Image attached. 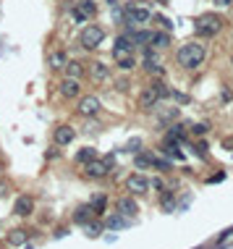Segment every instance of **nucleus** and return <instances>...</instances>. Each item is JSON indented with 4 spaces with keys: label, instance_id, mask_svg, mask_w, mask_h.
I'll return each instance as SVG.
<instances>
[{
    "label": "nucleus",
    "instance_id": "f257e3e1",
    "mask_svg": "<svg viewBox=\"0 0 233 249\" xmlns=\"http://www.w3.org/2000/svg\"><path fill=\"white\" fill-rule=\"evenodd\" d=\"M176 58H178V66H184V68H197V66H202V61H204V45H199V42H186V45H181Z\"/></svg>",
    "mask_w": 233,
    "mask_h": 249
},
{
    "label": "nucleus",
    "instance_id": "f03ea898",
    "mask_svg": "<svg viewBox=\"0 0 233 249\" xmlns=\"http://www.w3.org/2000/svg\"><path fill=\"white\" fill-rule=\"evenodd\" d=\"M168 89L163 81H152V84H147L144 89H141V94H139V108L141 110H152V108H157V103L163 97H168Z\"/></svg>",
    "mask_w": 233,
    "mask_h": 249
},
{
    "label": "nucleus",
    "instance_id": "7ed1b4c3",
    "mask_svg": "<svg viewBox=\"0 0 233 249\" xmlns=\"http://www.w3.org/2000/svg\"><path fill=\"white\" fill-rule=\"evenodd\" d=\"M220 27H223V18L215 14H202L194 21V29H197L199 37H215L220 31Z\"/></svg>",
    "mask_w": 233,
    "mask_h": 249
},
{
    "label": "nucleus",
    "instance_id": "20e7f679",
    "mask_svg": "<svg viewBox=\"0 0 233 249\" xmlns=\"http://www.w3.org/2000/svg\"><path fill=\"white\" fill-rule=\"evenodd\" d=\"M105 40V31H102L100 27H94V24H89L87 29L81 31V47L84 50H94L100 47V42Z\"/></svg>",
    "mask_w": 233,
    "mask_h": 249
},
{
    "label": "nucleus",
    "instance_id": "39448f33",
    "mask_svg": "<svg viewBox=\"0 0 233 249\" xmlns=\"http://www.w3.org/2000/svg\"><path fill=\"white\" fill-rule=\"evenodd\" d=\"M84 165H87L84 171H87V176H89V178H105V176L110 173V165H108L105 160H97V157L87 160Z\"/></svg>",
    "mask_w": 233,
    "mask_h": 249
},
{
    "label": "nucleus",
    "instance_id": "423d86ee",
    "mask_svg": "<svg viewBox=\"0 0 233 249\" xmlns=\"http://www.w3.org/2000/svg\"><path fill=\"white\" fill-rule=\"evenodd\" d=\"M147 21H152V14L147 8H128V14H126V24L128 27H139V24H147Z\"/></svg>",
    "mask_w": 233,
    "mask_h": 249
},
{
    "label": "nucleus",
    "instance_id": "0eeeda50",
    "mask_svg": "<svg viewBox=\"0 0 233 249\" xmlns=\"http://www.w3.org/2000/svg\"><path fill=\"white\" fill-rule=\"evenodd\" d=\"M79 113L81 116H97L100 113V100L94 94H87V97L79 100Z\"/></svg>",
    "mask_w": 233,
    "mask_h": 249
},
{
    "label": "nucleus",
    "instance_id": "6e6552de",
    "mask_svg": "<svg viewBox=\"0 0 233 249\" xmlns=\"http://www.w3.org/2000/svg\"><path fill=\"white\" fill-rule=\"evenodd\" d=\"M74 137H76V131L71 129V126H58L55 134H53V139H55V144H58V147L71 144V142H74Z\"/></svg>",
    "mask_w": 233,
    "mask_h": 249
},
{
    "label": "nucleus",
    "instance_id": "1a4fd4ad",
    "mask_svg": "<svg viewBox=\"0 0 233 249\" xmlns=\"http://www.w3.org/2000/svg\"><path fill=\"white\" fill-rule=\"evenodd\" d=\"M126 187H128V191H131V194H144V191L150 189V184H147V178H144V176L134 173V176H128Z\"/></svg>",
    "mask_w": 233,
    "mask_h": 249
},
{
    "label": "nucleus",
    "instance_id": "9d476101",
    "mask_svg": "<svg viewBox=\"0 0 233 249\" xmlns=\"http://www.w3.org/2000/svg\"><path fill=\"white\" fill-rule=\"evenodd\" d=\"M31 210H34V200L31 197H18L16 200V205H14V213L18 215V218H27V215H31Z\"/></svg>",
    "mask_w": 233,
    "mask_h": 249
},
{
    "label": "nucleus",
    "instance_id": "9b49d317",
    "mask_svg": "<svg viewBox=\"0 0 233 249\" xmlns=\"http://www.w3.org/2000/svg\"><path fill=\"white\" fill-rule=\"evenodd\" d=\"M89 76H92L94 81H105L110 79V66H105V63H100V61H94V63H89Z\"/></svg>",
    "mask_w": 233,
    "mask_h": 249
},
{
    "label": "nucleus",
    "instance_id": "f8f14e48",
    "mask_svg": "<svg viewBox=\"0 0 233 249\" xmlns=\"http://www.w3.org/2000/svg\"><path fill=\"white\" fill-rule=\"evenodd\" d=\"M79 92H81V87H79V79H63L61 81V94L63 97H79Z\"/></svg>",
    "mask_w": 233,
    "mask_h": 249
},
{
    "label": "nucleus",
    "instance_id": "ddd939ff",
    "mask_svg": "<svg viewBox=\"0 0 233 249\" xmlns=\"http://www.w3.org/2000/svg\"><path fill=\"white\" fill-rule=\"evenodd\" d=\"M118 213L124 215V218H131V215L139 213V205L131 200V197H121L118 200Z\"/></svg>",
    "mask_w": 233,
    "mask_h": 249
},
{
    "label": "nucleus",
    "instance_id": "4468645a",
    "mask_svg": "<svg viewBox=\"0 0 233 249\" xmlns=\"http://www.w3.org/2000/svg\"><path fill=\"white\" fill-rule=\"evenodd\" d=\"M163 152H165L168 157H173V160H184V152L178 150V142H176V139H165Z\"/></svg>",
    "mask_w": 233,
    "mask_h": 249
},
{
    "label": "nucleus",
    "instance_id": "2eb2a0df",
    "mask_svg": "<svg viewBox=\"0 0 233 249\" xmlns=\"http://www.w3.org/2000/svg\"><path fill=\"white\" fill-rule=\"evenodd\" d=\"M66 74H68V79H81V74H84V66L79 61H66Z\"/></svg>",
    "mask_w": 233,
    "mask_h": 249
},
{
    "label": "nucleus",
    "instance_id": "dca6fc26",
    "mask_svg": "<svg viewBox=\"0 0 233 249\" xmlns=\"http://www.w3.org/2000/svg\"><path fill=\"white\" fill-rule=\"evenodd\" d=\"M27 239H29V233L24 231V228H14V231L8 233V241L14 247H21V244H27Z\"/></svg>",
    "mask_w": 233,
    "mask_h": 249
},
{
    "label": "nucleus",
    "instance_id": "f3484780",
    "mask_svg": "<svg viewBox=\"0 0 233 249\" xmlns=\"http://www.w3.org/2000/svg\"><path fill=\"white\" fill-rule=\"evenodd\" d=\"M105 226L113 228V231H118V228H126V226H128V220H126L121 213H115V215H110V218L105 220Z\"/></svg>",
    "mask_w": 233,
    "mask_h": 249
},
{
    "label": "nucleus",
    "instance_id": "a211bd4d",
    "mask_svg": "<svg viewBox=\"0 0 233 249\" xmlns=\"http://www.w3.org/2000/svg\"><path fill=\"white\" fill-rule=\"evenodd\" d=\"M89 207H92L94 215H102V213H105V207H108V197H105V194H97Z\"/></svg>",
    "mask_w": 233,
    "mask_h": 249
},
{
    "label": "nucleus",
    "instance_id": "6ab92c4d",
    "mask_svg": "<svg viewBox=\"0 0 233 249\" xmlns=\"http://www.w3.org/2000/svg\"><path fill=\"white\" fill-rule=\"evenodd\" d=\"M131 50H134V47H124V45H115V47H113V58H115V63L131 58Z\"/></svg>",
    "mask_w": 233,
    "mask_h": 249
},
{
    "label": "nucleus",
    "instance_id": "aec40b11",
    "mask_svg": "<svg viewBox=\"0 0 233 249\" xmlns=\"http://www.w3.org/2000/svg\"><path fill=\"white\" fill-rule=\"evenodd\" d=\"M92 207H89V205H84V207H79V210H76V215H74V220L76 223H87V220H92Z\"/></svg>",
    "mask_w": 233,
    "mask_h": 249
},
{
    "label": "nucleus",
    "instance_id": "412c9836",
    "mask_svg": "<svg viewBox=\"0 0 233 249\" xmlns=\"http://www.w3.org/2000/svg\"><path fill=\"white\" fill-rule=\"evenodd\" d=\"M84 228H87V236H92V239H97V236L102 233V223L100 220H87Z\"/></svg>",
    "mask_w": 233,
    "mask_h": 249
},
{
    "label": "nucleus",
    "instance_id": "4be33fe9",
    "mask_svg": "<svg viewBox=\"0 0 233 249\" xmlns=\"http://www.w3.org/2000/svg\"><path fill=\"white\" fill-rule=\"evenodd\" d=\"M76 8L81 11L84 16H94V11H97V5H94V0H79V5H76Z\"/></svg>",
    "mask_w": 233,
    "mask_h": 249
},
{
    "label": "nucleus",
    "instance_id": "5701e85b",
    "mask_svg": "<svg viewBox=\"0 0 233 249\" xmlns=\"http://www.w3.org/2000/svg\"><path fill=\"white\" fill-rule=\"evenodd\" d=\"M150 42H155L157 47H168V45H171V37H168V31H152Z\"/></svg>",
    "mask_w": 233,
    "mask_h": 249
},
{
    "label": "nucleus",
    "instance_id": "b1692460",
    "mask_svg": "<svg viewBox=\"0 0 233 249\" xmlns=\"http://www.w3.org/2000/svg\"><path fill=\"white\" fill-rule=\"evenodd\" d=\"M157 118L163 121V124H168V121H176V118H178V108H176V105H173V108H165V110L157 113Z\"/></svg>",
    "mask_w": 233,
    "mask_h": 249
},
{
    "label": "nucleus",
    "instance_id": "393cba45",
    "mask_svg": "<svg viewBox=\"0 0 233 249\" xmlns=\"http://www.w3.org/2000/svg\"><path fill=\"white\" fill-rule=\"evenodd\" d=\"M173 207H176V194L173 191H163V210L165 213H173Z\"/></svg>",
    "mask_w": 233,
    "mask_h": 249
},
{
    "label": "nucleus",
    "instance_id": "a878e982",
    "mask_svg": "<svg viewBox=\"0 0 233 249\" xmlns=\"http://www.w3.org/2000/svg\"><path fill=\"white\" fill-rule=\"evenodd\" d=\"M50 66H53L55 71H58V68H63V66H66V55H63V53H53V55H50Z\"/></svg>",
    "mask_w": 233,
    "mask_h": 249
},
{
    "label": "nucleus",
    "instance_id": "bb28decb",
    "mask_svg": "<svg viewBox=\"0 0 233 249\" xmlns=\"http://www.w3.org/2000/svg\"><path fill=\"white\" fill-rule=\"evenodd\" d=\"M147 71H150L152 76H157V79H163V76H165L163 66H157V61H147Z\"/></svg>",
    "mask_w": 233,
    "mask_h": 249
},
{
    "label": "nucleus",
    "instance_id": "cd10ccee",
    "mask_svg": "<svg viewBox=\"0 0 233 249\" xmlns=\"http://www.w3.org/2000/svg\"><path fill=\"white\" fill-rule=\"evenodd\" d=\"M134 163H137V168H152V155H137Z\"/></svg>",
    "mask_w": 233,
    "mask_h": 249
},
{
    "label": "nucleus",
    "instance_id": "c85d7f7f",
    "mask_svg": "<svg viewBox=\"0 0 233 249\" xmlns=\"http://www.w3.org/2000/svg\"><path fill=\"white\" fill-rule=\"evenodd\" d=\"M92 157H94V150H92V147H84L79 155H76V160H79V163H87V160H92Z\"/></svg>",
    "mask_w": 233,
    "mask_h": 249
},
{
    "label": "nucleus",
    "instance_id": "c756f323",
    "mask_svg": "<svg viewBox=\"0 0 233 249\" xmlns=\"http://www.w3.org/2000/svg\"><path fill=\"white\" fill-rule=\"evenodd\" d=\"M168 139H176V142H181V139H184V129H181V126H173V124H171V131H168Z\"/></svg>",
    "mask_w": 233,
    "mask_h": 249
},
{
    "label": "nucleus",
    "instance_id": "7c9ffc66",
    "mask_svg": "<svg viewBox=\"0 0 233 249\" xmlns=\"http://www.w3.org/2000/svg\"><path fill=\"white\" fill-rule=\"evenodd\" d=\"M168 97H173V100H178V103H189V97H186L184 92H176V89H171L168 92Z\"/></svg>",
    "mask_w": 233,
    "mask_h": 249
},
{
    "label": "nucleus",
    "instance_id": "2f4dec72",
    "mask_svg": "<svg viewBox=\"0 0 233 249\" xmlns=\"http://www.w3.org/2000/svg\"><path fill=\"white\" fill-rule=\"evenodd\" d=\"M118 66H121V68H124V71H131V68H134V66H137V61H134V55H131V58H126V61H121V63H118Z\"/></svg>",
    "mask_w": 233,
    "mask_h": 249
},
{
    "label": "nucleus",
    "instance_id": "473e14b6",
    "mask_svg": "<svg viewBox=\"0 0 233 249\" xmlns=\"http://www.w3.org/2000/svg\"><path fill=\"white\" fill-rule=\"evenodd\" d=\"M71 16H74V21H76V24H84V21H87V16H84L79 8H74V11H71Z\"/></svg>",
    "mask_w": 233,
    "mask_h": 249
},
{
    "label": "nucleus",
    "instance_id": "72a5a7b5",
    "mask_svg": "<svg viewBox=\"0 0 233 249\" xmlns=\"http://www.w3.org/2000/svg\"><path fill=\"white\" fill-rule=\"evenodd\" d=\"M155 21H157V24H160V27H163V29H173V21H168L165 16H155Z\"/></svg>",
    "mask_w": 233,
    "mask_h": 249
},
{
    "label": "nucleus",
    "instance_id": "f704fd0d",
    "mask_svg": "<svg viewBox=\"0 0 233 249\" xmlns=\"http://www.w3.org/2000/svg\"><path fill=\"white\" fill-rule=\"evenodd\" d=\"M207 129H210L207 124H197V126H194V134H197V137H204V134H207Z\"/></svg>",
    "mask_w": 233,
    "mask_h": 249
},
{
    "label": "nucleus",
    "instance_id": "c9c22d12",
    "mask_svg": "<svg viewBox=\"0 0 233 249\" xmlns=\"http://www.w3.org/2000/svg\"><path fill=\"white\" fill-rule=\"evenodd\" d=\"M147 184H150V187L155 189V191H163L165 187H163V181H160V178H152V181H147Z\"/></svg>",
    "mask_w": 233,
    "mask_h": 249
},
{
    "label": "nucleus",
    "instance_id": "e433bc0d",
    "mask_svg": "<svg viewBox=\"0 0 233 249\" xmlns=\"http://www.w3.org/2000/svg\"><path fill=\"white\" fill-rule=\"evenodd\" d=\"M152 165H155V168H160V171H168V168H171V163H165V160H155V157H152Z\"/></svg>",
    "mask_w": 233,
    "mask_h": 249
},
{
    "label": "nucleus",
    "instance_id": "4c0bfd02",
    "mask_svg": "<svg viewBox=\"0 0 233 249\" xmlns=\"http://www.w3.org/2000/svg\"><path fill=\"white\" fill-rule=\"evenodd\" d=\"M137 147H139V139H134V142L126 144V150H128V152H137Z\"/></svg>",
    "mask_w": 233,
    "mask_h": 249
},
{
    "label": "nucleus",
    "instance_id": "58836bf2",
    "mask_svg": "<svg viewBox=\"0 0 233 249\" xmlns=\"http://www.w3.org/2000/svg\"><path fill=\"white\" fill-rule=\"evenodd\" d=\"M118 89H121V92H126V89H128V79H118Z\"/></svg>",
    "mask_w": 233,
    "mask_h": 249
},
{
    "label": "nucleus",
    "instance_id": "ea45409f",
    "mask_svg": "<svg viewBox=\"0 0 233 249\" xmlns=\"http://www.w3.org/2000/svg\"><path fill=\"white\" fill-rule=\"evenodd\" d=\"M212 3H217V5H223V8H228V5H233V0H212Z\"/></svg>",
    "mask_w": 233,
    "mask_h": 249
},
{
    "label": "nucleus",
    "instance_id": "a19ab883",
    "mask_svg": "<svg viewBox=\"0 0 233 249\" xmlns=\"http://www.w3.org/2000/svg\"><path fill=\"white\" fill-rule=\"evenodd\" d=\"M3 191H5V187H0V194H3Z\"/></svg>",
    "mask_w": 233,
    "mask_h": 249
},
{
    "label": "nucleus",
    "instance_id": "79ce46f5",
    "mask_svg": "<svg viewBox=\"0 0 233 249\" xmlns=\"http://www.w3.org/2000/svg\"><path fill=\"white\" fill-rule=\"evenodd\" d=\"M157 3H163V5H165V0H157Z\"/></svg>",
    "mask_w": 233,
    "mask_h": 249
},
{
    "label": "nucleus",
    "instance_id": "37998d69",
    "mask_svg": "<svg viewBox=\"0 0 233 249\" xmlns=\"http://www.w3.org/2000/svg\"><path fill=\"white\" fill-rule=\"evenodd\" d=\"M231 63H233V55H231Z\"/></svg>",
    "mask_w": 233,
    "mask_h": 249
},
{
    "label": "nucleus",
    "instance_id": "c03bdc74",
    "mask_svg": "<svg viewBox=\"0 0 233 249\" xmlns=\"http://www.w3.org/2000/svg\"><path fill=\"white\" fill-rule=\"evenodd\" d=\"M0 173H3V168H0Z\"/></svg>",
    "mask_w": 233,
    "mask_h": 249
}]
</instances>
